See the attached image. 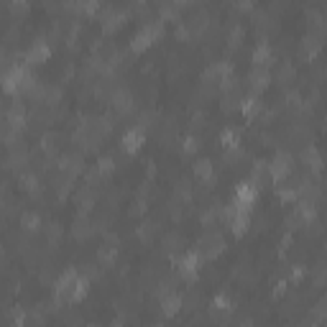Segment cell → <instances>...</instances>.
<instances>
[{"instance_id":"obj_10","label":"cell","mask_w":327,"mask_h":327,"mask_svg":"<svg viewBox=\"0 0 327 327\" xmlns=\"http://www.w3.org/2000/svg\"><path fill=\"white\" fill-rule=\"evenodd\" d=\"M194 169H197V174H200L202 179H207L210 174H212V164L210 161H197V166H194Z\"/></svg>"},{"instance_id":"obj_8","label":"cell","mask_w":327,"mask_h":327,"mask_svg":"<svg viewBox=\"0 0 327 327\" xmlns=\"http://www.w3.org/2000/svg\"><path fill=\"white\" fill-rule=\"evenodd\" d=\"M90 233H92L90 220H87V217H77L74 220V238H87Z\"/></svg>"},{"instance_id":"obj_1","label":"cell","mask_w":327,"mask_h":327,"mask_svg":"<svg viewBox=\"0 0 327 327\" xmlns=\"http://www.w3.org/2000/svg\"><path fill=\"white\" fill-rule=\"evenodd\" d=\"M49 54H51L49 41L43 38V36H38V38H33V43H31L28 51H26V61H28V64H38V61H43V59H49Z\"/></svg>"},{"instance_id":"obj_5","label":"cell","mask_w":327,"mask_h":327,"mask_svg":"<svg viewBox=\"0 0 327 327\" xmlns=\"http://www.w3.org/2000/svg\"><path fill=\"white\" fill-rule=\"evenodd\" d=\"M38 225H41V215L38 212H23V215H20V230L33 233V230H38Z\"/></svg>"},{"instance_id":"obj_4","label":"cell","mask_w":327,"mask_h":327,"mask_svg":"<svg viewBox=\"0 0 327 327\" xmlns=\"http://www.w3.org/2000/svg\"><path fill=\"white\" fill-rule=\"evenodd\" d=\"M289 169H292V156H289V154H279V156L271 161V171H274L276 179H281L284 174H289Z\"/></svg>"},{"instance_id":"obj_6","label":"cell","mask_w":327,"mask_h":327,"mask_svg":"<svg viewBox=\"0 0 327 327\" xmlns=\"http://www.w3.org/2000/svg\"><path fill=\"white\" fill-rule=\"evenodd\" d=\"M141 141H143V133L138 128H133V130H128V133L123 136V148H128V151H136L138 146H141Z\"/></svg>"},{"instance_id":"obj_2","label":"cell","mask_w":327,"mask_h":327,"mask_svg":"<svg viewBox=\"0 0 327 327\" xmlns=\"http://www.w3.org/2000/svg\"><path fill=\"white\" fill-rule=\"evenodd\" d=\"M253 23H256V28H258V31H266V33L279 28V20H276L269 10H258V13L253 15Z\"/></svg>"},{"instance_id":"obj_3","label":"cell","mask_w":327,"mask_h":327,"mask_svg":"<svg viewBox=\"0 0 327 327\" xmlns=\"http://www.w3.org/2000/svg\"><path fill=\"white\" fill-rule=\"evenodd\" d=\"M320 46H322L320 36H315V33H307V36L302 38V43H299V54H302V56H307V59H312V56L320 51Z\"/></svg>"},{"instance_id":"obj_7","label":"cell","mask_w":327,"mask_h":327,"mask_svg":"<svg viewBox=\"0 0 327 327\" xmlns=\"http://www.w3.org/2000/svg\"><path fill=\"white\" fill-rule=\"evenodd\" d=\"M251 82H253L256 90H261L264 84H269V69H266V67H253V72H251Z\"/></svg>"},{"instance_id":"obj_9","label":"cell","mask_w":327,"mask_h":327,"mask_svg":"<svg viewBox=\"0 0 327 327\" xmlns=\"http://www.w3.org/2000/svg\"><path fill=\"white\" fill-rule=\"evenodd\" d=\"M292 77H294V67H292V61H284V64L279 67V79H281V82H289Z\"/></svg>"}]
</instances>
